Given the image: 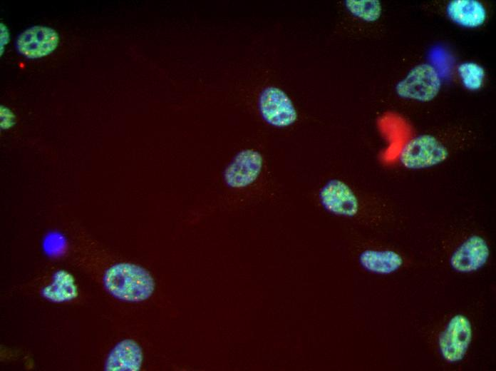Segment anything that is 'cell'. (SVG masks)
I'll return each mask as SVG.
<instances>
[{
	"label": "cell",
	"instance_id": "6da1fadb",
	"mask_svg": "<svg viewBox=\"0 0 496 371\" xmlns=\"http://www.w3.org/2000/svg\"><path fill=\"white\" fill-rule=\"evenodd\" d=\"M105 289L120 300L138 303L148 299L155 283L144 268L129 263H119L108 268L103 278Z\"/></svg>",
	"mask_w": 496,
	"mask_h": 371
},
{
	"label": "cell",
	"instance_id": "7a4b0ae2",
	"mask_svg": "<svg viewBox=\"0 0 496 371\" xmlns=\"http://www.w3.org/2000/svg\"><path fill=\"white\" fill-rule=\"evenodd\" d=\"M441 81L436 69L428 63L413 67L396 86L397 94L422 102L433 100L438 93Z\"/></svg>",
	"mask_w": 496,
	"mask_h": 371
},
{
	"label": "cell",
	"instance_id": "3957f363",
	"mask_svg": "<svg viewBox=\"0 0 496 371\" xmlns=\"http://www.w3.org/2000/svg\"><path fill=\"white\" fill-rule=\"evenodd\" d=\"M448 156L445 146L436 138L423 134L411 139L401 151L400 160L407 168L421 169L443 162Z\"/></svg>",
	"mask_w": 496,
	"mask_h": 371
},
{
	"label": "cell",
	"instance_id": "277c9868",
	"mask_svg": "<svg viewBox=\"0 0 496 371\" xmlns=\"http://www.w3.org/2000/svg\"><path fill=\"white\" fill-rule=\"evenodd\" d=\"M259 108L262 118L276 127L289 126L296 121L298 116L290 98L277 87H267L262 91Z\"/></svg>",
	"mask_w": 496,
	"mask_h": 371
},
{
	"label": "cell",
	"instance_id": "5b68a950",
	"mask_svg": "<svg viewBox=\"0 0 496 371\" xmlns=\"http://www.w3.org/2000/svg\"><path fill=\"white\" fill-rule=\"evenodd\" d=\"M59 41V34L54 29L47 26L34 25L18 35L15 46L19 54L25 58L36 59L53 52Z\"/></svg>",
	"mask_w": 496,
	"mask_h": 371
},
{
	"label": "cell",
	"instance_id": "8992f818",
	"mask_svg": "<svg viewBox=\"0 0 496 371\" xmlns=\"http://www.w3.org/2000/svg\"><path fill=\"white\" fill-rule=\"evenodd\" d=\"M471 339L472 327L469 320L463 315H455L439 339L442 356L450 362L461 360L465 355Z\"/></svg>",
	"mask_w": 496,
	"mask_h": 371
},
{
	"label": "cell",
	"instance_id": "52a82bcc",
	"mask_svg": "<svg viewBox=\"0 0 496 371\" xmlns=\"http://www.w3.org/2000/svg\"><path fill=\"white\" fill-rule=\"evenodd\" d=\"M262 166L263 158L258 151L252 149L242 150L224 169V181L232 188L247 187L257 179Z\"/></svg>",
	"mask_w": 496,
	"mask_h": 371
},
{
	"label": "cell",
	"instance_id": "ba28073f",
	"mask_svg": "<svg viewBox=\"0 0 496 371\" xmlns=\"http://www.w3.org/2000/svg\"><path fill=\"white\" fill-rule=\"evenodd\" d=\"M319 199L323 207L329 212L343 216H354L358 210V199L344 182L332 179L319 191Z\"/></svg>",
	"mask_w": 496,
	"mask_h": 371
},
{
	"label": "cell",
	"instance_id": "9c48e42d",
	"mask_svg": "<svg viewBox=\"0 0 496 371\" xmlns=\"http://www.w3.org/2000/svg\"><path fill=\"white\" fill-rule=\"evenodd\" d=\"M489 255L490 250L487 242L479 235H472L453 253L450 264L458 272H472L483 266Z\"/></svg>",
	"mask_w": 496,
	"mask_h": 371
},
{
	"label": "cell",
	"instance_id": "30bf717a",
	"mask_svg": "<svg viewBox=\"0 0 496 371\" xmlns=\"http://www.w3.org/2000/svg\"><path fill=\"white\" fill-rule=\"evenodd\" d=\"M143 360L140 346L133 340L125 339L110 350L104 368L108 371H138L141 368Z\"/></svg>",
	"mask_w": 496,
	"mask_h": 371
},
{
	"label": "cell",
	"instance_id": "8fae6325",
	"mask_svg": "<svg viewBox=\"0 0 496 371\" xmlns=\"http://www.w3.org/2000/svg\"><path fill=\"white\" fill-rule=\"evenodd\" d=\"M448 16L455 24L466 28L482 25L486 19L484 6L476 0H453L447 5Z\"/></svg>",
	"mask_w": 496,
	"mask_h": 371
},
{
	"label": "cell",
	"instance_id": "7c38bea8",
	"mask_svg": "<svg viewBox=\"0 0 496 371\" xmlns=\"http://www.w3.org/2000/svg\"><path fill=\"white\" fill-rule=\"evenodd\" d=\"M359 260L366 270L380 274L393 273L403 264L402 257L392 250H367L360 255Z\"/></svg>",
	"mask_w": 496,
	"mask_h": 371
},
{
	"label": "cell",
	"instance_id": "4fadbf2b",
	"mask_svg": "<svg viewBox=\"0 0 496 371\" xmlns=\"http://www.w3.org/2000/svg\"><path fill=\"white\" fill-rule=\"evenodd\" d=\"M76 294V287L72 276L63 270L56 272L52 283L43 290V295L54 302L69 300L75 298Z\"/></svg>",
	"mask_w": 496,
	"mask_h": 371
},
{
	"label": "cell",
	"instance_id": "5bb4252c",
	"mask_svg": "<svg viewBox=\"0 0 496 371\" xmlns=\"http://www.w3.org/2000/svg\"><path fill=\"white\" fill-rule=\"evenodd\" d=\"M345 6L353 16L366 21L378 20L382 11L378 0H346Z\"/></svg>",
	"mask_w": 496,
	"mask_h": 371
},
{
	"label": "cell",
	"instance_id": "9a60e30c",
	"mask_svg": "<svg viewBox=\"0 0 496 371\" xmlns=\"http://www.w3.org/2000/svg\"><path fill=\"white\" fill-rule=\"evenodd\" d=\"M458 73L467 89L476 91L481 88L485 71L479 64L473 62L463 63L458 66Z\"/></svg>",
	"mask_w": 496,
	"mask_h": 371
},
{
	"label": "cell",
	"instance_id": "2e32d148",
	"mask_svg": "<svg viewBox=\"0 0 496 371\" xmlns=\"http://www.w3.org/2000/svg\"><path fill=\"white\" fill-rule=\"evenodd\" d=\"M1 126L4 128H10L14 125L15 116L12 111L4 105L0 106Z\"/></svg>",
	"mask_w": 496,
	"mask_h": 371
},
{
	"label": "cell",
	"instance_id": "e0dca14e",
	"mask_svg": "<svg viewBox=\"0 0 496 371\" xmlns=\"http://www.w3.org/2000/svg\"><path fill=\"white\" fill-rule=\"evenodd\" d=\"M10 41V33L7 26L1 21L0 23V54L3 55L4 48Z\"/></svg>",
	"mask_w": 496,
	"mask_h": 371
}]
</instances>
